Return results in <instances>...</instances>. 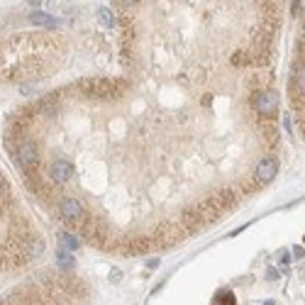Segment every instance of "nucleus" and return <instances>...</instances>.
<instances>
[{
  "label": "nucleus",
  "mask_w": 305,
  "mask_h": 305,
  "mask_svg": "<svg viewBox=\"0 0 305 305\" xmlns=\"http://www.w3.org/2000/svg\"><path fill=\"white\" fill-rule=\"evenodd\" d=\"M181 227L186 232H195L198 227H203V220H200V215H198V210H195V207L186 210V212L181 215Z\"/></svg>",
  "instance_id": "nucleus-8"
},
{
  "label": "nucleus",
  "mask_w": 305,
  "mask_h": 305,
  "mask_svg": "<svg viewBox=\"0 0 305 305\" xmlns=\"http://www.w3.org/2000/svg\"><path fill=\"white\" fill-rule=\"evenodd\" d=\"M300 5H303V0H293V5H291L293 15H300Z\"/></svg>",
  "instance_id": "nucleus-18"
},
{
  "label": "nucleus",
  "mask_w": 305,
  "mask_h": 305,
  "mask_svg": "<svg viewBox=\"0 0 305 305\" xmlns=\"http://www.w3.org/2000/svg\"><path fill=\"white\" fill-rule=\"evenodd\" d=\"M78 88H83V96L88 98L110 100V98L122 96L127 90V83L122 78H83L78 81Z\"/></svg>",
  "instance_id": "nucleus-1"
},
{
  "label": "nucleus",
  "mask_w": 305,
  "mask_h": 305,
  "mask_svg": "<svg viewBox=\"0 0 305 305\" xmlns=\"http://www.w3.org/2000/svg\"><path fill=\"white\" fill-rule=\"evenodd\" d=\"M59 215L69 225H78L81 220L85 218V210L83 205H81V200H76V198H64L59 203Z\"/></svg>",
  "instance_id": "nucleus-5"
},
{
  "label": "nucleus",
  "mask_w": 305,
  "mask_h": 305,
  "mask_svg": "<svg viewBox=\"0 0 305 305\" xmlns=\"http://www.w3.org/2000/svg\"><path fill=\"white\" fill-rule=\"evenodd\" d=\"M5 193H8V186H5V181L0 178V210H5V205H8V200H5Z\"/></svg>",
  "instance_id": "nucleus-16"
},
{
  "label": "nucleus",
  "mask_w": 305,
  "mask_h": 305,
  "mask_svg": "<svg viewBox=\"0 0 305 305\" xmlns=\"http://www.w3.org/2000/svg\"><path fill=\"white\" fill-rule=\"evenodd\" d=\"M293 256H295V259H303V256H305V252H303V249H300V247H295V249H293Z\"/></svg>",
  "instance_id": "nucleus-19"
},
{
  "label": "nucleus",
  "mask_w": 305,
  "mask_h": 305,
  "mask_svg": "<svg viewBox=\"0 0 305 305\" xmlns=\"http://www.w3.org/2000/svg\"><path fill=\"white\" fill-rule=\"evenodd\" d=\"M56 261H59L61 268H73L76 266V264H73L71 252H66V249H61V247H59V252H56Z\"/></svg>",
  "instance_id": "nucleus-12"
},
{
  "label": "nucleus",
  "mask_w": 305,
  "mask_h": 305,
  "mask_svg": "<svg viewBox=\"0 0 305 305\" xmlns=\"http://www.w3.org/2000/svg\"><path fill=\"white\" fill-rule=\"evenodd\" d=\"M15 151H17V161H20V166H22L24 171H35L37 169V164H39V149H37V144L32 142V139L20 142Z\"/></svg>",
  "instance_id": "nucleus-4"
},
{
  "label": "nucleus",
  "mask_w": 305,
  "mask_h": 305,
  "mask_svg": "<svg viewBox=\"0 0 305 305\" xmlns=\"http://www.w3.org/2000/svg\"><path fill=\"white\" fill-rule=\"evenodd\" d=\"M276 171H279V161L273 157H264L259 164H256V171H254V181L259 186H266V183L273 181V176H276Z\"/></svg>",
  "instance_id": "nucleus-6"
},
{
  "label": "nucleus",
  "mask_w": 305,
  "mask_h": 305,
  "mask_svg": "<svg viewBox=\"0 0 305 305\" xmlns=\"http://www.w3.org/2000/svg\"><path fill=\"white\" fill-rule=\"evenodd\" d=\"M98 17H100V22L105 24V27H112V24H115V17H112V12H110L108 8H100V10H98Z\"/></svg>",
  "instance_id": "nucleus-14"
},
{
  "label": "nucleus",
  "mask_w": 305,
  "mask_h": 305,
  "mask_svg": "<svg viewBox=\"0 0 305 305\" xmlns=\"http://www.w3.org/2000/svg\"><path fill=\"white\" fill-rule=\"evenodd\" d=\"M291 100L300 108L305 105V61H295L291 76Z\"/></svg>",
  "instance_id": "nucleus-3"
},
{
  "label": "nucleus",
  "mask_w": 305,
  "mask_h": 305,
  "mask_svg": "<svg viewBox=\"0 0 305 305\" xmlns=\"http://www.w3.org/2000/svg\"><path fill=\"white\" fill-rule=\"evenodd\" d=\"M24 252H27V256H29V259H37V256L44 252V244L39 242L37 237H29V242L24 244Z\"/></svg>",
  "instance_id": "nucleus-11"
},
{
  "label": "nucleus",
  "mask_w": 305,
  "mask_h": 305,
  "mask_svg": "<svg viewBox=\"0 0 305 305\" xmlns=\"http://www.w3.org/2000/svg\"><path fill=\"white\" fill-rule=\"evenodd\" d=\"M27 3H29V5H39L42 0H27Z\"/></svg>",
  "instance_id": "nucleus-20"
},
{
  "label": "nucleus",
  "mask_w": 305,
  "mask_h": 305,
  "mask_svg": "<svg viewBox=\"0 0 305 305\" xmlns=\"http://www.w3.org/2000/svg\"><path fill=\"white\" fill-rule=\"evenodd\" d=\"M59 244H61V249H66V252H76L78 249V237L71 234V232H61Z\"/></svg>",
  "instance_id": "nucleus-10"
},
{
  "label": "nucleus",
  "mask_w": 305,
  "mask_h": 305,
  "mask_svg": "<svg viewBox=\"0 0 305 305\" xmlns=\"http://www.w3.org/2000/svg\"><path fill=\"white\" fill-rule=\"evenodd\" d=\"M29 22L39 24V27H59V20H54L47 12H32V15H29Z\"/></svg>",
  "instance_id": "nucleus-9"
},
{
  "label": "nucleus",
  "mask_w": 305,
  "mask_h": 305,
  "mask_svg": "<svg viewBox=\"0 0 305 305\" xmlns=\"http://www.w3.org/2000/svg\"><path fill=\"white\" fill-rule=\"evenodd\" d=\"M288 264H291V254H288V252H283V254H281V266L286 268Z\"/></svg>",
  "instance_id": "nucleus-17"
},
{
  "label": "nucleus",
  "mask_w": 305,
  "mask_h": 305,
  "mask_svg": "<svg viewBox=\"0 0 305 305\" xmlns=\"http://www.w3.org/2000/svg\"><path fill=\"white\" fill-rule=\"evenodd\" d=\"M49 178L54 183H59V186H64V183H69L71 181V176H73V166L69 164V161H51L49 164Z\"/></svg>",
  "instance_id": "nucleus-7"
},
{
  "label": "nucleus",
  "mask_w": 305,
  "mask_h": 305,
  "mask_svg": "<svg viewBox=\"0 0 305 305\" xmlns=\"http://www.w3.org/2000/svg\"><path fill=\"white\" fill-rule=\"evenodd\" d=\"M266 305H273V303H266Z\"/></svg>",
  "instance_id": "nucleus-21"
},
{
  "label": "nucleus",
  "mask_w": 305,
  "mask_h": 305,
  "mask_svg": "<svg viewBox=\"0 0 305 305\" xmlns=\"http://www.w3.org/2000/svg\"><path fill=\"white\" fill-rule=\"evenodd\" d=\"M249 61H252L249 51H237V54L232 56V64H237V66H239V64H249Z\"/></svg>",
  "instance_id": "nucleus-15"
},
{
  "label": "nucleus",
  "mask_w": 305,
  "mask_h": 305,
  "mask_svg": "<svg viewBox=\"0 0 305 305\" xmlns=\"http://www.w3.org/2000/svg\"><path fill=\"white\" fill-rule=\"evenodd\" d=\"M252 105L259 115H266L271 117L276 110H279V96H276V90H271V88H261V90H256L254 98H252Z\"/></svg>",
  "instance_id": "nucleus-2"
},
{
  "label": "nucleus",
  "mask_w": 305,
  "mask_h": 305,
  "mask_svg": "<svg viewBox=\"0 0 305 305\" xmlns=\"http://www.w3.org/2000/svg\"><path fill=\"white\" fill-rule=\"evenodd\" d=\"M215 305H237L234 303V293L232 291H220L215 295Z\"/></svg>",
  "instance_id": "nucleus-13"
}]
</instances>
